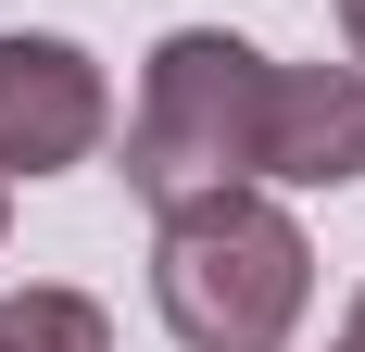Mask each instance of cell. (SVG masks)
Segmentation results:
<instances>
[{
	"mask_svg": "<svg viewBox=\"0 0 365 352\" xmlns=\"http://www.w3.org/2000/svg\"><path fill=\"white\" fill-rule=\"evenodd\" d=\"M0 189H13V176H0Z\"/></svg>",
	"mask_w": 365,
	"mask_h": 352,
	"instance_id": "8",
	"label": "cell"
},
{
	"mask_svg": "<svg viewBox=\"0 0 365 352\" xmlns=\"http://www.w3.org/2000/svg\"><path fill=\"white\" fill-rule=\"evenodd\" d=\"M151 302L189 352H277L315 302V239L264 189H202L151 239Z\"/></svg>",
	"mask_w": 365,
	"mask_h": 352,
	"instance_id": "1",
	"label": "cell"
},
{
	"mask_svg": "<svg viewBox=\"0 0 365 352\" xmlns=\"http://www.w3.org/2000/svg\"><path fill=\"white\" fill-rule=\"evenodd\" d=\"M126 189L151 214L202 202V189H264V51L227 26H177L139 63L126 113Z\"/></svg>",
	"mask_w": 365,
	"mask_h": 352,
	"instance_id": "2",
	"label": "cell"
},
{
	"mask_svg": "<svg viewBox=\"0 0 365 352\" xmlns=\"http://www.w3.org/2000/svg\"><path fill=\"white\" fill-rule=\"evenodd\" d=\"M0 352H113V315L88 289H13L0 302Z\"/></svg>",
	"mask_w": 365,
	"mask_h": 352,
	"instance_id": "5",
	"label": "cell"
},
{
	"mask_svg": "<svg viewBox=\"0 0 365 352\" xmlns=\"http://www.w3.org/2000/svg\"><path fill=\"white\" fill-rule=\"evenodd\" d=\"M340 51H353V63H365V0H340Z\"/></svg>",
	"mask_w": 365,
	"mask_h": 352,
	"instance_id": "6",
	"label": "cell"
},
{
	"mask_svg": "<svg viewBox=\"0 0 365 352\" xmlns=\"http://www.w3.org/2000/svg\"><path fill=\"white\" fill-rule=\"evenodd\" d=\"M113 139L101 63L51 26H0V176H63Z\"/></svg>",
	"mask_w": 365,
	"mask_h": 352,
	"instance_id": "3",
	"label": "cell"
},
{
	"mask_svg": "<svg viewBox=\"0 0 365 352\" xmlns=\"http://www.w3.org/2000/svg\"><path fill=\"white\" fill-rule=\"evenodd\" d=\"M328 352H365V289H353V315H340V340Z\"/></svg>",
	"mask_w": 365,
	"mask_h": 352,
	"instance_id": "7",
	"label": "cell"
},
{
	"mask_svg": "<svg viewBox=\"0 0 365 352\" xmlns=\"http://www.w3.org/2000/svg\"><path fill=\"white\" fill-rule=\"evenodd\" d=\"M365 176V63H264V189Z\"/></svg>",
	"mask_w": 365,
	"mask_h": 352,
	"instance_id": "4",
	"label": "cell"
}]
</instances>
